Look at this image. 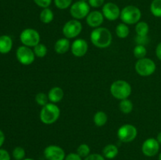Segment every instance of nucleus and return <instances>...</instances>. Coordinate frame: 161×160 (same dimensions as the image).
<instances>
[{"mask_svg": "<svg viewBox=\"0 0 161 160\" xmlns=\"http://www.w3.org/2000/svg\"><path fill=\"white\" fill-rule=\"evenodd\" d=\"M91 41L97 48L105 49L111 45L113 36L108 28L99 27L91 31Z\"/></svg>", "mask_w": 161, "mask_h": 160, "instance_id": "f257e3e1", "label": "nucleus"}, {"mask_svg": "<svg viewBox=\"0 0 161 160\" xmlns=\"http://www.w3.org/2000/svg\"><path fill=\"white\" fill-rule=\"evenodd\" d=\"M61 111L60 108L53 103H48L42 108L39 114L41 122L46 125L53 124L59 119Z\"/></svg>", "mask_w": 161, "mask_h": 160, "instance_id": "f03ea898", "label": "nucleus"}, {"mask_svg": "<svg viewBox=\"0 0 161 160\" xmlns=\"http://www.w3.org/2000/svg\"><path fill=\"white\" fill-rule=\"evenodd\" d=\"M132 92L131 86L125 80H116L110 86V93L116 99L124 100L130 96Z\"/></svg>", "mask_w": 161, "mask_h": 160, "instance_id": "7ed1b4c3", "label": "nucleus"}, {"mask_svg": "<svg viewBox=\"0 0 161 160\" xmlns=\"http://www.w3.org/2000/svg\"><path fill=\"white\" fill-rule=\"evenodd\" d=\"M142 17L141 10L137 6H127L121 10L120 19L126 24H135L139 22Z\"/></svg>", "mask_w": 161, "mask_h": 160, "instance_id": "20e7f679", "label": "nucleus"}, {"mask_svg": "<svg viewBox=\"0 0 161 160\" xmlns=\"http://www.w3.org/2000/svg\"><path fill=\"white\" fill-rule=\"evenodd\" d=\"M135 68L138 75L142 77H147L150 76L155 72L157 65L152 59L145 57L138 60L135 64Z\"/></svg>", "mask_w": 161, "mask_h": 160, "instance_id": "39448f33", "label": "nucleus"}, {"mask_svg": "<svg viewBox=\"0 0 161 160\" xmlns=\"http://www.w3.org/2000/svg\"><path fill=\"white\" fill-rule=\"evenodd\" d=\"M20 40L24 45L28 47H35L40 42L39 33L33 28H26L20 35Z\"/></svg>", "mask_w": 161, "mask_h": 160, "instance_id": "423d86ee", "label": "nucleus"}, {"mask_svg": "<svg viewBox=\"0 0 161 160\" xmlns=\"http://www.w3.org/2000/svg\"><path fill=\"white\" fill-rule=\"evenodd\" d=\"M138 130L131 124H124L121 125L117 131V136L124 143H130L136 138Z\"/></svg>", "mask_w": 161, "mask_h": 160, "instance_id": "0eeeda50", "label": "nucleus"}, {"mask_svg": "<svg viewBox=\"0 0 161 160\" xmlns=\"http://www.w3.org/2000/svg\"><path fill=\"white\" fill-rule=\"evenodd\" d=\"M71 16L75 20H82L90 13V5L86 2H75L70 8Z\"/></svg>", "mask_w": 161, "mask_h": 160, "instance_id": "6e6552de", "label": "nucleus"}, {"mask_svg": "<svg viewBox=\"0 0 161 160\" xmlns=\"http://www.w3.org/2000/svg\"><path fill=\"white\" fill-rule=\"evenodd\" d=\"M83 30L82 24L78 20H71L64 24L62 28L63 35L67 39H73L80 35Z\"/></svg>", "mask_w": 161, "mask_h": 160, "instance_id": "1a4fd4ad", "label": "nucleus"}, {"mask_svg": "<svg viewBox=\"0 0 161 160\" xmlns=\"http://www.w3.org/2000/svg\"><path fill=\"white\" fill-rule=\"evenodd\" d=\"M16 56L19 62L23 65H30L36 59L34 51L30 47L21 45L18 47L16 52Z\"/></svg>", "mask_w": 161, "mask_h": 160, "instance_id": "9d476101", "label": "nucleus"}, {"mask_svg": "<svg viewBox=\"0 0 161 160\" xmlns=\"http://www.w3.org/2000/svg\"><path fill=\"white\" fill-rule=\"evenodd\" d=\"M44 157L47 160H64L65 152L64 149L58 145H49L44 149Z\"/></svg>", "mask_w": 161, "mask_h": 160, "instance_id": "9b49d317", "label": "nucleus"}, {"mask_svg": "<svg viewBox=\"0 0 161 160\" xmlns=\"http://www.w3.org/2000/svg\"><path fill=\"white\" fill-rule=\"evenodd\" d=\"M160 151V143L155 138H148L142 145V152L146 156L153 157Z\"/></svg>", "mask_w": 161, "mask_h": 160, "instance_id": "f8f14e48", "label": "nucleus"}, {"mask_svg": "<svg viewBox=\"0 0 161 160\" xmlns=\"http://www.w3.org/2000/svg\"><path fill=\"white\" fill-rule=\"evenodd\" d=\"M120 12L119 6L113 3H105L102 8V14L104 17L111 21L117 20L120 17Z\"/></svg>", "mask_w": 161, "mask_h": 160, "instance_id": "ddd939ff", "label": "nucleus"}, {"mask_svg": "<svg viewBox=\"0 0 161 160\" xmlns=\"http://www.w3.org/2000/svg\"><path fill=\"white\" fill-rule=\"evenodd\" d=\"M72 53L76 57H82L86 54L88 51V44L85 39H77L71 45Z\"/></svg>", "mask_w": 161, "mask_h": 160, "instance_id": "4468645a", "label": "nucleus"}, {"mask_svg": "<svg viewBox=\"0 0 161 160\" xmlns=\"http://www.w3.org/2000/svg\"><path fill=\"white\" fill-rule=\"evenodd\" d=\"M86 18V23L90 27L97 28L102 24L105 17H104L102 13H101L100 11L95 10L90 12V13L88 14Z\"/></svg>", "mask_w": 161, "mask_h": 160, "instance_id": "2eb2a0df", "label": "nucleus"}, {"mask_svg": "<svg viewBox=\"0 0 161 160\" xmlns=\"http://www.w3.org/2000/svg\"><path fill=\"white\" fill-rule=\"evenodd\" d=\"M47 95L51 103L56 104L61 101L64 97V90L59 86H54L50 89Z\"/></svg>", "mask_w": 161, "mask_h": 160, "instance_id": "dca6fc26", "label": "nucleus"}, {"mask_svg": "<svg viewBox=\"0 0 161 160\" xmlns=\"http://www.w3.org/2000/svg\"><path fill=\"white\" fill-rule=\"evenodd\" d=\"M70 48V42L67 38H61L58 39L54 45V50L58 54H64L67 53Z\"/></svg>", "mask_w": 161, "mask_h": 160, "instance_id": "f3484780", "label": "nucleus"}, {"mask_svg": "<svg viewBox=\"0 0 161 160\" xmlns=\"http://www.w3.org/2000/svg\"><path fill=\"white\" fill-rule=\"evenodd\" d=\"M13 47L12 39L9 35L0 36V53L6 54L10 52Z\"/></svg>", "mask_w": 161, "mask_h": 160, "instance_id": "a211bd4d", "label": "nucleus"}, {"mask_svg": "<svg viewBox=\"0 0 161 160\" xmlns=\"http://www.w3.org/2000/svg\"><path fill=\"white\" fill-rule=\"evenodd\" d=\"M102 153H103V156L105 158L113 159L118 155L119 149H118L117 146H116L115 144H108L103 148Z\"/></svg>", "mask_w": 161, "mask_h": 160, "instance_id": "6ab92c4d", "label": "nucleus"}, {"mask_svg": "<svg viewBox=\"0 0 161 160\" xmlns=\"http://www.w3.org/2000/svg\"><path fill=\"white\" fill-rule=\"evenodd\" d=\"M108 121V116L106 113L102 111H97L94 115V122L97 126L102 127L106 124Z\"/></svg>", "mask_w": 161, "mask_h": 160, "instance_id": "aec40b11", "label": "nucleus"}, {"mask_svg": "<svg viewBox=\"0 0 161 160\" xmlns=\"http://www.w3.org/2000/svg\"><path fill=\"white\" fill-rule=\"evenodd\" d=\"M53 11L51 10L49 8H44L40 13V15H39V18H40V20L43 24H50V22L53 21Z\"/></svg>", "mask_w": 161, "mask_h": 160, "instance_id": "412c9836", "label": "nucleus"}, {"mask_svg": "<svg viewBox=\"0 0 161 160\" xmlns=\"http://www.w3.org/2000/svg\"><path fill=\"white\" fill-rule=\"evenodd\" d=\"M116 34L119 39H125L130 34V29H129L127 24L124 23L119 24L116 28Z\"/></svg>", "mask_w": 161, "mask_h": 160, "instance_id": "4be33fe9", "label": "nucleus"}, {"mask_svg": "<svg viewBox=\"0 0 161 160\" xmlns=\"http://www.w3.org/2000/svg\"><path fill=\"white\" fill-rule=\"evenodd\" d=\"M135 31L138 36H147L149 31V26L146 22L140 21L136 24Z\"/></svg>", "mask_w": 161, "mask_h": 160, "instance_id": "5701e85b", "label": "nucleus"}, {"mask_svg": "<svg viewBox=\"0 0 161 160\" xmlns=\"http://www.w3.org/2000/svg\"><path fill=\"white\" fill-rule=\"evenodd\" d=\"M119 108L121 112L124 114H130L133 110V103L128 99H124L120 100Z\"/></svg>", "mask_w": 161, "mask_h": 160, "instance_id": "b1692460", "label": "nucleus"}, {"mask_svg": "<svg viewBox=\"0 0 161 160\" xmlns=\"http://www.w3.org/2000/svg\"><path fill=\"white\" fill-rule=\"evenodd\" d=\"M150 11L154 17H161V0H153Z\"/></svg>", "mask_w": 161, "mask_h": 160, "instance_id": "393cba45", "label": "nucleus"}, {"mask_svg": "<svg viewBox=\"0 0 161 160\" xmlns=\"http://www.w3.org/2000/svg\"><path fill=\"white\" fill-rule=\"evenodd\" d=\"M33 51H34L36 56L39 58H42L47 54V47L44 44L39 43L37 45L33 47Z\"/></svg>", "mask_w": 161, "mask_h": 160, "instance_id": "a878e982", "label": "nucleus"}, {"mask_svg": "<svg viewBox=\"0 0 161 160\" xmlns=\"http://www.w3.org/2000/svg\"><path fill=\"white\" fill-rule=\"evenodd\" d=\"M134 56L137 58L138 60L142 59V58L146 57V54H147V50H146V47L143 45H137L134 49Z\"/></svg>", "mask_w": 161, "mask_h": 160, "instance_id": "bb28decb", "label": "nucleus"}, {"mask_svg": "<svg viewBox=\"0 0 161 160\" xmlns=\"http://www.w3.org/2000/svg\"><path fill=\"white\" fill-rule=\"evenodd\" d=\"M76 153L80 155L81 158H86L91 154V148L89 145L86 144H81L77 147Z\"/></svg>", "mask_w": 161, "mask_h": 160, "instance_id": "cd10ccee", "label": "nucleus"}, {"mask_svg": "<svg viewBox=\"0 0 161 160\" xmlns=\"http://www.w3.org/2000/svg\"><path fill=\"white\" fill-rule=\"evenodd\" d=\"M35 100H36V103L38 104L40 106L43 107L45 106L46 104H48L49 101V98H48V95H47L44 93H39L36 94V97H35Z\"/></svg>", "mask_w": 161, "mask_h": 160, "instance_id": "c85d7f7f", "label": "nucleus"}, {"mask_svg": "<svg viewBox=\"0 0 161 160\" xmlns=\"http://www.w3.org/2000/svg\"><path fill=\"white\" fill-rule=\"evenodd\" d=\"M12 155L15 160H23L25 157V150L22 147H16L13 150Z\"/></svg>", "mask_w": 161, "mask_h": 160, "instance_id": "c756f323", "label": "nucleus"}, {"mask_svg": "<svg viewBox=\"0 0 161 160\" xmlns=\"http://www.w3.org/2000/svg\"><path fill=\"white\" fill-rule=\"evenodd\" d=\"M72 0H54V4L58 9H65L72 4Z\"/></svg>", "mask_w": 161, "mask_h": 160, "instance_id": "7c9ffc66", "label": "nucleus"}, {"mask_svg": "<svg viewBox=\"0 0 161 160\" xmlns=\"http://www.w3.org/2000/svg\"><path fill=\"white\" fill-rule=\"evenodd\" d=\"M34 2L37 6L44 9V8H48L50 6L52 0H34Z\"/></svg>", "mask_w": 161, "mask_h": 160, "instance_id": "2f4dec72", "label": "nucleus"}, {"mask_svg": "<svg viewBox=\"0 0 161 160\" xmlns=\"http://www.w3.org/2000/svg\"><path fill=\"white\" fill-rule=\"evenodd\" d=\"M84 160H105V158L100 154L94 153L90 154L87 157L84 158Z\"/></svg>", "mask_w": 161, "mask_h": 160, "instance_id": "473e14b6", "label": "nucleus"}, {"mask_svg": "<svg viewBox=\"0 0 161 160\" xmlns=\"http://www.w3.org/2000/svg\"><path fill=\"white\" fill-rule=\"evenodd\" d=\"M88 3L90 6L92 7L98 8L104 4L105 0H88Z\"/></svg>", "mask_w": 161, "mask_h": 160, "instance_id": "72a5a7b5", "label": "nucleus"}, {"mask_svg": "<svg viewBox=\"0 0 161 160\" xmlns=\"http://www.w3.org/2000/svg\"><path fill=\"white\" fill-rule=\"evenodd\" d=\"M135 42H137V45H143L147 43L148 38L147 36H138L137 35L135 38Z\"/></svg>", "mask_w": 161, "mask_h": 160, "instance_id": "f704fd0d", "label": "nucleus"}, {"mask_svg": "<svg viewBox=\"0 0 161 160\" xmlns=\"http://www.w3.org/2000/svg\"><path fill=\"white\" fill-rule=\"evenodd\" d=\"M0 160H11L9 152L5 149H0Z\"/></svg>", "mask_w": 161, "mask_h": 160, "instance_id": "c9c22d12", "label": "nucleus"}, {"mask_svg": "<svg viewBox=\"0 0 161 160\" xmlns=\"http://www.w3.org/2000/svg\"><path fill=\"white\" fill-rule=\"evenodd\" d=\"M64 160H82V158L77 153L72 152L66 155Z\"/></svg>", "mask_w": 161, "mask_h": 160, "instance_id": "e433bc0d", "label": "nucleus"}, {"mask_svg": "<svg viewBox=\"0 0 161 160\" xmlns=\"http://www.w3.org/2000/svg\"><path fill=\"white\" fill-rule=\"evenodd\" d=\"M156 55H157V58L161 61V42L157 45V48H156Z\"/></svg>", "mask_w": 161, "mask_h": 160, "instance_id": "4c0bfd02", "label": "nucleus"}, {"mask_svg": "<svg viewBox=\"0 0 161 160\" xmlns=\"http://www.w3.org/2000/svg\"><path fill=\"white\" fill-rule=\"evenodd\" d=\"M4 141H5V135L4 133H3V132L0 130V147L3 146Z\"/></svg>", "mask_w": 161, "mask_h": 160, "instance_id": "58836bf2", "label": "nucleus"}, {"mask_svg": "<svg viewBox=\"0 0 161 160\" xmlns=\"http://www.w3.org/2000/svg\"><path fill=\"white\" fill-rule=\"evenodd\" d=\"M157 141H158L159 143H160V144H161V132L157 134Z\"/></svg>", "mask_w": 161, "mask_h": 160, "instance_id": "ea45409f", "label": "nucleus"}, {"mask_svg": "<svg viewBox=\"0 0 161 160\" xmlns=\"http://www.w3.org/2000/svg\"><path fill=\"white\" fill-rule=\"evenodd\" d=\"M23 160H35L33 158H24Z\"/></svg>", "mask_w": 161, "mask_h": 160, "instance_id": "a19ab883", "label": "nucleus"}, {"mask_svg": "<svg viewBox=\"0 0 161 160\" xmlns=\"http://www.w3.org/2000/svg\"><path fill=\"white\" fill-rule=\"evenodd\" d=\"M159 160H161V152H160V155H159Z\"/></svg>", "mask_w": 161, "mask_h": 160, "instance_id": "79ce46f5", "label": "nucleus"}, {"mask_svg": "<svg viewBox=\"0 0 161 160\" xmlns=\"http://www.w3.org/2000/svg\"><path fill=\"white\" fill-rule=\"evenodd\" d=\"M80 1H83V2H86L87 0H80Z\"/></svg>", "mask_w": 161, "mask_h": 160, "instance_id": "37998d69", "label": "nucleus"}]
</instances>
